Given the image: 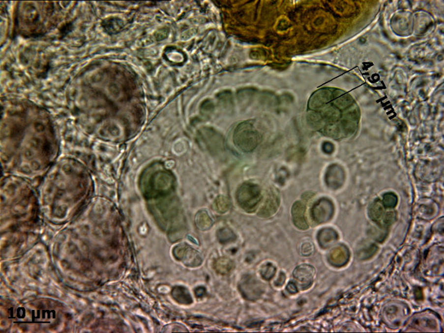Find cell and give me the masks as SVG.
Returning a JSON list of instances; mask_svg holds the SVG:
<instances>
[{"instance_id":"6da1fadb","label":"cell","mask_w":444,"mask_h":333,"mask_svg":"<svg viewBox=\"0 0 444 333\" xmlns=\"http://www.w3.org/2000/svg\"><path fill=\"white\" fill-rule=\"evenodd\" d=\"M237 199L243 209L252 212L256 210L261 201V189L257 185L245 183L238 189Z\"/></svg>"},{"instance_id":"7a4b0ae2","label":"cell","mask_w":444,"mask_h":333,"mask_svg":"<svg viewBox=\"0 0 444 333\" xmlns=\"http://www.w3.org/2000/svg\"><path fill=\"white\" fill-rule=\"evenodd\" d=\"M239 288L242 296L249 301L258 300L261 298L265 290L262 282L251 275H246L242 278Z\"/></svg>"},{"instance_id":"3957f363","label":"cell","mask_w":444,"mask_h":333,"mask_svg":"<svg viewBox=\"0 0 444 333\" xmlns=\"http://www.w3.org/2000/svg\"><path fill=\"white\" fill-rule=\"evenodd\" d=\"M315 269L308 264H303L296 267L293 273L294 278L302 290L309 288L314 281Z\"/></svg>"},{"instance_id":"277c9868","label":"cell","mask_w":444,"mask_h":333,"mask_svg":"<svg viewBox=\"0 0 444 333\" xmlns=\"http://www.w3.org/2000/svg\"><path fill=\"white\" fill-rule=\"evenodd\" d=\"M333 214V206L329 200L323 199L317 202L312 208V216L319 224L329 221Z\"/></svg>"},{"instance_id":"5b68a950","label":"cell","mask_w":444,"mask_h":333,"mask_svg":"<svg viewBox=\"0 0 444 333\" xmlns=\"http://www.w3.org/2000/svg\"><path fill=\"white\" fill-rule=\"evenodd\" d=\"M369 216L374 221L382 226L392 224L395 218L394 212H385L384 206L380 202L372 204L369 210Z\"/></svg>"},{"instance_id":"8992f818","label":"cell","mask_w":444,"mask_h":333,"mask_svg":"<svg viewBox=\"0 0 444 333\" xmlns=\"http://www.w3.org/2000/svg\"><path fill=\"white\" fill-rule=\"evenodd\" d=\"M350 252L344 246H339L333 249L329 255V261L333 266H344L350 260Z\"/></svg>"},{"instance_id":"52a82bcc","label":"cell","mask_w":444,"mask_h":333,"mask_svg":"<svg viewBox=\"0 0 444 333\" xmlns=\"http://www.w3.org/2000/svg\"><path fill=\"white\" fill-rule=\"evenodd\" d=\"M292 216L295 224L300 229L308 228L305 217V206L301 202H296L292 209Z\"/></svg>"},{"instance_id":"ba28073f","label":"cell","mask_w":444,"mask_h":333,"mask_svg":"<svg viewBox=\"0 0 444 333\" xmlns=\"http://www.w3.org/2000/svg\"><path fill=\"white\" fill-rule=\"evenodd\" d=\"M279 206V199L277 195L273 193H270L266 197V200L264 202L263 205L262 206L261 210L259 211V215L261 217L267 218L270 216H272L276 210H278Z\"/></svg>"},{"instance_id":"9c48e42d","label":"cell","mask_w":444,"mask_h":333,"mask_svg":"<svg viewBox=\"0 0 444 333\" xmlns=\"http://www.w3.org/2000/svg\"><path fill=\"white\" fill-rule=\"evenodd\" d=\"M337 234L335 231L331 229H324L319 234V243L323 248H327L337 240Z\"/></svg>"},{"instance_id":"30bf717a","label":"cell","mask_w":444,"mask_h":333,"mask_svg":"<svg viewBox=\"0 0 444 333\" xmlns=\"http://www.w3.org/2000/svg\"><path fill=\"white\" fill-rule=\"evenodd\" d=\"M276 273V269L271 263L264 265L261 269V273L262 278L266 280L271 279Z\"/></svg>"},{"instance_id":"8fae6325","label":"cell","mask_w":444,"mask_h":333,"mask_svg":"<svg viewBox=\"0 0 444 333\" xmlns=\"http://www.w3.org/2000/svg\"><path fill=\"white\" fill-rule=\"evenodd\" d=\"M377 250V247L375 246H370L366 248L361 249L358 252V255L359 258L365 259L371 258Z\"/></svg>"},{"instance_id":"7c38bea8","label":"cell","mask_w":444,"mask_h":333,"mask_svg":"<svg viewBox=\"0 0 444 333\" xmlns=\"http://www.w3.org/2000/svg\"><path fill=\"white\" fill-rule=\"evenodd\" d=\"M383 203H384V205L386 208H394L397 203V196L393 193L386 194L384 195Z\"/></svg>"},{"instance_id":"4fadbf2b","label":"cell","mask_w":444,"mask_h":333,"mask_svg":"<svg viewBox=\"0 0 444 333\" xmlns=\"http://www.w3.org/2000/svg\"><path fill=\"white\" fill-rule=\"evenodd\" d=\"M232 268V263L230 260H220L216 264V269L220 273L226 274L228 273Z\"/></svg>"},{"instance_id":"5bb4252c","label":"cell","mask_w":444,"mask_h":333,"mask_svg":"<svg viewBox=\"0 0 444 333\" xmlns=\"http://www.w3.org/2000/svg\"><path fill=\"white\" fill-rule=\"evenodd\" d=\"M219 240L221 242L225 243V242L232 241L235 239L234 235L231 231L224 230V232H221L219 233Z\"/></svg>"},{"instance_id":"9a60e30c","label":"cell","mask_w":444,"mask_h":333,"mask_svg":"<svg viewBox=\"0 0 444 333\" xmlns=\"http://www.w3.org/2000/svg\"><path fill=\"white\" fill-rule=\"evenodd\" d=\"M287 290L290 294H295L298 292L297 286L293 282H290L287 286Z\"/></svg>"},{"instance_id":"2e32d148","label":"cell","mask_w":444,"mask_h":333,"mask_svg":"<svg viewBox=\"0 0 444 333\" xmlns=\"http://www.w3.org/2000/svg\"><path fill=\"white\" fill-rule=\"evenodd\" d=\"M285 279H286V277H285V274L281 273L280 276H279L278 279H277V281L276 282H275L276 285L277 286H282L283 284H284Z\"/></svg>"}]
</instances>
